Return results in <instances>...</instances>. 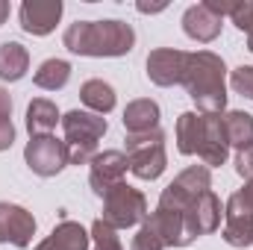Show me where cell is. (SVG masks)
<instances>
[{
  "instance_id": "14",
  "label": "cell",
  "mask_w": 253,
  "mask_h": 250,
  "mask_svg": "<svg viewBox=\"0 0 253 250\" xmlns=\"http://www.w3.org/2000/svg\"><path fill=\"white\" fill-rule=\"evenodd\" d=\"M224 242L230 248H251L253 245V212L239 203L236 197L227 200V209H224Z\"/></svg>"
},
{
  "instance_id": "25",
  "label": "cell",
  "mask_w": 253,
  "mask_h": 250,
  "mask_svg": "<svg viewBox=\"0 0 253 250\" xmlns=\"http://www.w3.org/2000/svg\"><path fill=\"white\" fill-rule=\"evenodd\" d=\"M230 85H233L242 97L253 100V65H239V68L230 74Z\"/></svg>"
},
{
  "instance_id": "24",
  "label": "cell",
  "mask_w": 253,
  "mask_h": 250,
  "mask_svg": "<svg viewBox=\"0 0 253 250\" xmlns=\"http://www.w3.org/2000/svg\"><path fill=\"white\" fill-rule=\"evenodd\" d=\"M129 250H165V242L159 239L156 227H153L150 221H144V224L138 227V233L132 236V245H129Z\"/></svg>"
},
{
  "instance_id": "30",
  "label": "cell",
  "mask_w": 253,
  "mask_h": 250,
  "mask_svg": "<svg viewBox=\"0 0 253 250\" xmlns=\"http://www.w3.org/2000/svg\"><path fill=\"white\" fill-rule=\"evenodd\" d=\"M233 197H236L239 203H245V206H248V209L253 212V180H251V183H245V188H239Z\"/></svg>"
},
{
  "instance_id": "21",
  "label": "cell",
  "mask_w": 253,
  "mask_h": 250,
  "mask_svg": "<svg viewBox=\"0 0 253 250\" xmlns=\"http://www.w3.org/2000/svg\"><path fill=\"white\" fill-rule=\"evenodd\" d=\"M224 132L227 144L236 150H245L253 144V115L248 112H227L224 115Z\"/></svg>"
},
{
  "instance_id": "13",
  "label": "cell",
  "mask_w": 253,
  "mask_h": 250,
  "mask_svg": "<svg viewBox=\"0 0 253 250\" xmlns=\"http://www.w3.org/2000/svg\"><path fill=\"white\" fill-rule=\"evenodd\" d=\"M221 215H224V209H221V200H218V194H215L212 188L203 191L189 209L183 212V218H186V224H189V230H191L194 239L215 233V230L221 227Z\"/></svg>"
},
{
  "instance_id": "22",
  "label": "cell",
  "mask_w": 253,
  "mask_h": 250,
  "mask_svg": "<svg viewBox=\"0 0 253 250\" xmlns=\"http://www.w3.org/2000/svg\"><path fill=\"white\" fill-rule=\"evenodd\" d=\"M33 80L44 91H59L71 80V65L65 62V59H44V62L39 65V71H36Z\"/></svg>"
},
{
  "instance_id": "5",
  "label": "cell",
  "mask_w": 253,
  "mask_h": 250,
  "mask_svg": "<svg viewBox=\"0 0 253 250\" xmlns=\"http://www.w3.org/2000/svg\"><path fill=\"white\" fill-rule=\"evenodd\" d=\"M126 162L138 180H159L162 171L168 168L165 132L150 129L141 135H126Z\"/></svg>"
},
{
  "instance_id": "1",
  "label": "cell",
  "mask_w": 253,
  "mask_h": 250,
  "mask_svg": "<svg viewBox=\"0 0 253 250\" xmlns=\"http://www.w3.org/2000/svg\"><path fill=\"white\" fill-rule=\"evenodd\" d=\"M177 150L183 156H200L206 168H218L230 156L224 112H183L177 118Z\"/></svg>"
},
{
  "instance_id": "33",
  "label": "cell",
  "mask_w": 253,
  "mask_h": 250,
  "mask_svg": "<svg viewBox=\"0 0 253 250\" xmlns=\"http://www.w3.org/2000/svg\"><path fill=\"white\" fill-rule=\"evenodd\" d=\"M6 18H9V3H3V0H0V27H3V21H6Z\"/></svg>"
},
{
  "instance_id": "27",
  "label": "cell",
  "mask_w": 253,
  "mask_h": 250,
  "mask_svg": "<svg viewBox=\"0 0 253 250\" xmlns=\"http://www.w3.org/2000/svg\"><path fill=\"white\" fill-rule=\"evenodd\" d=\"M236 171H239V177H245L248 183L253 180V144L245 147V150H239V156H236Z\"/></svg>"
},
{
  "instance_id": "7",
  "label": "cell",
  "mask_w": 253,
  "mask_h": 250,
  "mask_svg": "<svg viewBox=\"0 0 253 250\" xmlns=\"http://www.w3.org/2000/svg\"><path fill=\"white\" fill-rule=\"evenodd\" d=\"M147 197L138 191V188L126 186H115L106 197H103V221L115 230H126V227H135V224H144L147 221Z\"/></svg>"
},
{
  "instance_id": "11",
  "label": "cell",
  "mask_w": 253,
  "mask_h": 250,
  "mask_svg": "<svg viewBox=\"0 0 253 250\" xmlns=\"http://www.w3.org/2000/svg\"><path fill=\"white\" fill-rule=\"evenodd\" d=\"M36 236V218L18 203H0V245L30 248Z\"/></svg>"
},
{
  "instance_id": "32",
  "label": "cell",
  "mask_w": 253,
  "mask_h": 250,
  "mask_svg": "<svg viewBox=\"0 0 253 250\" xmlns=\"http://www.w3.org/2000/svg\"><path fill=\"white\" fill-rule=\"evenodd\" d=\"M162 9H165V3H156V6H150V3H138V12H144V15H147V12L156 15V12H162Z\"/></svg>"
},
{
  "instance_id": "23",
  "label": "cell",
  "mask_w": 253,
  "mask_h": 250,
  "mask_svg": "<svg viewBox=\"0 0 253 250\" xmlns=\"http://www.w3.org/2000/svg\"><path fill=\"white\" fill-rule=\"evenodd\" d=\"M91 242H94V248L91 250H124L121 248V239H118V230L115 227H109L103 218H97L94 224H91Z\"/></svg>"
},
{
  "instance_id": "19",
  "label": "cell",
  "mask_w": 253,
  "mask_h": 250,
  "mask_svg": "<svg viewBox=\"0 0 253 250\" xmlns=\"http://www.w3.org/2000/svg\"><path fill=\"white\" fill-rule=\"evenodd\" d=\"M27 71H30V50L18 42H3L0 44V80L18 83Z\"/></svg>"
},
{
  "instance_id": "16",
  "label": "cell",
  "mask_w": 253,
  "mask_h": 250,
  "mask_svg": "<svg viewBox=\"0 0 253 250\" xmlns=\"http://www.w3.org/2000/svg\"><path fill=\"white\" fill-rule=\"evenodd\" d=\"M159 118H162V112H159V103H156V100L141 97V100L126 103V109H124L126 135H141V132L159 129Z\"/></svg>"
},
{
  "instance_id": "6",
  "label": "cell",
  "mask_w": 253,
  "mask_h": 250,
  "mask_svg": "<svg viewBox=\"0 0 253 250\" xmlns=\"http://www.w3.org/2000/svg\"><path fill=\"white\" fill-rule=\"evenodd\" d=\"M209 188H212V171H209L206 165H191L183 174L174 177V183H168V186L162 188L156 206L183 215L191 203H194L203 191H209Z\"/></svg>"
},
{
  "instance_id": "8",
  "label": "cell",
  "mask_w": 253,
  "mask_h": 250,
  "mask_svg": "<svg viewBox=\"0 0 253 250\" xmlns=\"http://www.w3.org/2000/svg\"><path fill=\"white\" fill-rule=\"evenodd\" d=\"M24 162L39 177H56L68 162V144L53 135H36L24 147Z\"/></svg>"
},
{
  "instance_id": "4",
  "label": "cell",
  "mask_w": 253,
  "mask_h": 250,
  "mask_svg": "<svg viewBox=\"0 0 253 250\" xmlns=\"http://www.w3.org/2000/svg\"><path fill=\"white\" fill-rule=\"evenodd\" d=\"M65 144H68V162L71 165H88L97 156V141L106 135V118L83 109H71L62 115Z\"/></svg>"
},
{
  "instance_id": "18",
  "label": "cell",
  "mask_w": 253,
  "mask_h": 250,
  "mask_svg": "<svg viewBox=\"0 0 253 250\" xmlns=\"http://www.w3.org/2000/svg\"><path fill=\"white\" fill-rule=\"evenodd\" d=\"M59 121H62V115H59L53 100H47V97L30 100V106H27V132H30V138L50 135V129H56Z\"/></svg>"
},
{
  "instance_id": "2",
  "label": "cell",
  "mask_w": 253,
  "mask_h": 250,
  "mask_svg": "<svg viewBox=\"0 0 253 250\" xmlns=\"http://www.w3.org/2000/svg\"><path fill=\"white\" fill-rule=\"evenodd\" d=\"M62 44L77 56H94V59L126 56L132 50V44H135V30L126 21H118V18L77 21V24H68Z\"/></svg>"
},
{
  "instance_id": "28",
  "label": "cell",
  "mask_w": 253,
  "mask_h": 250,
  "mask_svg": "<svg viewBox=\"0 0 253 250\" xmlns=\"http://www.w3.org/2000/svg\"><path fill=\"white\" fill-rule=\"evenodd\" d=\"M203 6H206L209 12H215L218 18H224V15H230V12H233L236 0H203Z\"/></svg>"
},
{
  "instance_id": "34",
  "label": "cell",
  "mask_w": 253,
  "mask_h": 250,
  "mask_svg": "<svg viewBox=\"0 0 253 250\" xmlns=\"http://www.w3.org/2000/svg\"><path fill=\"white\" fill-rule=\"evenodd\" d=\"M248 50L253 53V36H248Z\"/></svg>"
},
{
  "instance_id": "15",
  "label": "cell",
  "mask_w": 253,
  "mask_h": 250,
  "mask_svg": "<svg viewBox=\"0 0 253 250\" xmlns=\"http://www.w3.org/2000/svg\"><path fill=\"white\" fill-rule=\"evenodd\" d=\"M221 27H224V18H218L215 12H209L203 3L189 6L186 15H183V33L189 39H194V42H200V44L215 42L221 36Z\"/></svg>"
},
{
  "instance_id": "12",
  "label": "cell",
  "mask_w": 253,
  "mask_h": 250,
  "mask_svg": "<svg viewBox=\"0 0 253 250\" xmlns=\"http://www.w3.org/2000/svg\"><path fill=\"white\" fill-rule=\"evenodd\" d=\"M62 0H27L18 9L21 18V30L30 36H47L56 30L59 18H62Z\"/></svg>"
},
{
  "instance_id": "9",
  "label": "cell",
  "mask_w": 253,
  "mask_h": 250,
  "mask_svg": "<svg viewBox=\"0 0 253 250\" xmlns=\"http://www.w3.org/2000/svg\"><path fill=\"white\" fill-rule=\"evenodd\" d=\"M191 53L177 50V47H156L147 56V77L150 83L168 88V85H183L186 71H189Z\"/></svg>"
},
{
  "instance_id": "17",
  "label": "cell",
  "mask_w": 253,
  "mask_h": 250,
  "mask_svg": "<svg viewBox=\"0 0 253 250\" xmlns=\"http://www.w3.org/2000/svg\"><path fill=\"white\" fill-rule=\"evenodd\" d=\"M91 236L85 233L83 224L77 221H62L44 242H39L36 250H88Z\"/></svg>"
},
{
  "instance_id": "3",
  "label": "cell",
  "mask_w": 253,
  "mask_h": 250,
  "mask_svg": "<svg viewBox=\"0 0 253 250\" xmlns=\"http://www.w3.org/2000/svg\"><path fill=\"white\" fill-rule=\"evenodd\" d=\"M227 65L212 50H197L191 53L189 71H186V91L197 103L200 112H224L227 106Z\"/></svg>"
},
{
  "instance_id": "20",
  "label": "cell",
  "mask_w": 253,
  "mask_h": 250,
  "mask_svg": "<svg viewBox=\"0 0 253 250\" xmlns=\"http://www.w3.org/2000/svg\"><path fill=\"white\" fill-rule=\"evenodd\" d=\"M80 100L94 115H109L115 109V88L103 80H85L83 88H80Z\"/></svg>"
},
{
  "instance_id": "10",
  "label": "cell",
  "mask_w": 253,
  "mask_h": 250,
  "mask_svg": "<svg viewBox=\"0 0 253 250\" xmlns=\"http://www.w3.org/2000/svg\"><path fill=\"white\" fill-rule=\"evenodd\" d=\"M88 165H91L88 183H91V191H94L97 197H106L115 186H121V183H124V174L129 171L126 153H121V150H103V153H97Z\"/></svg>"
},
{
  "instance_id": "29",
  "label": "cell",
  "mask_w": 253,
  "mask_h": 250,
  "mask_svg": "<svg viewBox=\"0 0 253 250\" xmlns=\"http://www.w3.org/2000/svg\"><path fill=\"white\" fill-rule=\"evenodd\" d=\"M15 141V126H12V118L0 121V150H9Z\"/></svg>"
},
{
  "instance_id": "31",
  "label": "cell",
  "mask_w": 253,
  "mask_h": 250,
  "mask_svg": "<svg viewBox=\"0 0 253 250\" xmlns=\"http://www.w3.org/2000/svg\"><path fill=\"white\" fill-rule=\"evenodd\" d=\"M6 118H12V97L6 88H0V121H6Z\"/></svg>"
},
{
  "instance_id": "26",
  "label": "cell",
  "mask_w": 253,
  "mask_h": 250,
  "mask_svg": "<svg viewBox=\"0 0 253 250\" xmlns=\"http://www.w3.org/2000/svg\"><path fill=\"white\" fill-rule=\"evenodd\" d=\"M230 18H233V24H236L242 33L253 36V0H236Z\"/></svg>"
}]
</instances>
